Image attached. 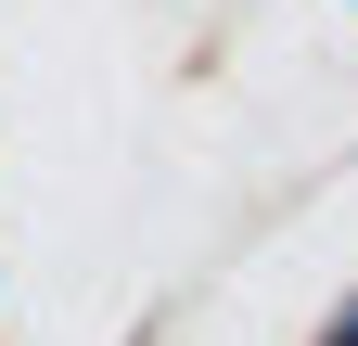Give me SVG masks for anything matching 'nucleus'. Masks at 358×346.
Instances as JSON below:
<instances>
[{"label": "nucleus", "instance_id": "f257e3e1", "mask_svg": "<svg viewBox=\"0 0 358 346\" xmlns=\"http://www.w3.org/2000/svg\"><path fill=\"white\" fill-rule=\"evenodd\" d=\"M333 346H358V308H345V321H333Z\"/></svg>", "mask_w": 358, "mask_h": 346}]
</instances>
